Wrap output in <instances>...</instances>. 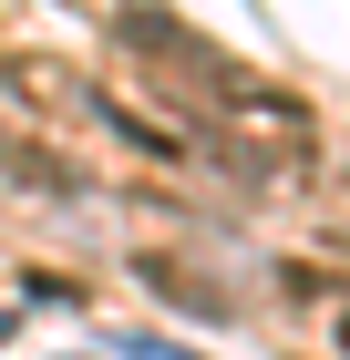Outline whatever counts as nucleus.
<instances>
[{
	"mask_svg": "<svg viewBox=\"0 0 350 360\" xmlns=\"http://www.w3.org/2000/svg\"><path fill=\"white\" fill-rule=\"evenodd\" d=\"M124 41H135L144 72H165V83L196 103V124H247V134H268L278 155H299V144H309V113H299L278 83H258V72H237V62H216L206 41H186L175 21L135 11V21H124Z\"/></svg>",
	"mask_w": 350,
	"mask_h": 360,
	"instance_id": "f257e3e1",
	"label": "nucleus"
},
{
	"mask_svg": "<svg viewBox=\"0 0 350 360\" xmlns=\"http://www.w3.org/2000/svg\"><path fill=\"white\" fill-rule=\"evenodd\" d=\"M11 175L21 186H73V165H62L52 144H31V134H11Z\"/></svg>",
	"mask_w": 350,
	"mask_h": 360,
	"instance_id": "f03ea898",
	"label": "nucleus"
},
{
	"mask_svg": "<svg viewBox=\"0 0 350 360\" xmlns=\"http://www.w3.org/2000/svg\"><path fill=\"white\" fill-rule=\"evenodd\" d=\"M340 350H350V319H340Z\"/></svg>",
	"mask_w": 350,
	"mask_h": 360,
	"instance_id": "7ed1b4c3",
	"label": "nucleus"
}]
</instances>
